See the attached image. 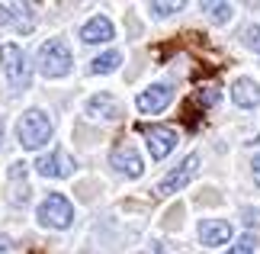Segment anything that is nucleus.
<instances>
[{
    "label": "nucleus",
    "instance_id": "nucleus-1",
    "mask_svg": "<svg viewBox=\"0 0 260 254\" xmlns=\"http://www.w3.org/2000/svg\"><path fill=\"white\" fill-rule=\"evenodd\" d=\"M19 145L23 148H42L48 138H52V119H48L42 109H29V113L19 119L16 126Z\"/></svg>",
    "mask_w": 260,
    "mask_h": 254
},
{
    "label": "nucleus",
    "instance_id": "nucleus-2",
    "mask_svg": "<svg viewBox=\"0 0 260 254\" xmlns=\"http://www.w3.org/2000/svg\"><path fill=\"white\" fill-rule=\"evenodd\" d=\"M39 71L45 77H64L71 71V48L64 39H48L39 48Z\"/></svg>",
    "mask_w": 260,
    "mask_h": 254
},
{
    "label": "nucleus",
    "instance_id": "nucleus-3",
    "mask_svg": "<svg viewBox=\"0 0 260 254\" xmlns=\"http://www.w3.org/2000/svg\"><path fill=\"white\" fill-rule=\"evenodd\" d=\"M0 65H4L7 80L16 90H26L29 87L32 71H29V62H26V55H23V48H19V45H13V42H10V45H0Z\"/></svg>",
    "mask_w": 260,
    "mask_h": 254
},
{
    "label": "nucleus",
    "instance_id": "nucleus-4",
    "mask_svg": "<svg viewBox=\"0 0 260 254\" xmlns=\"http://www.w3.org/2000/svg\"><path fill=\"white\" fill-rule=\"evenodd\" d=\"M39 222H42L45 229H68L74 222V209L71 203H68V196H61V193H48L45 203L39 206Z\"/></svg>",
    "mask_w": 260,
    "mask_h": 254
},
{
    "label": "nucleus",
    "instance_id": "nucleus-5",
    "mask_svg": "<svg viewBox=\"0 0 260 254\" xmlns=\"http://www.w3.org/2000/svg\"><path fill=\"white\" fill-rule=\"evenodd\" d=\"M196 171H199V155H186L183 161H180V167H174L171 174H167L161 184H157V193H161V196H171V193L183 190L189 180L196 177Z\"/></svg>",
    "mask_w": 260,
    "mask_h": 254
},
{
    "label": "nucleus",
    "instance_id": "nucleus-6",
    "mask_svg": "<svg viewBox=\"0 0 260 254\" xmlns=\"http://www.w3.org/2000/svg\"><path fill=\"white\" fill-rule=\"evenodd\" d=\"M142 132L148 138V151H151L154 161H164L177 148V132L171 126H142Z\"/></svg>",
    "mask_w": 260,
    "mask_h": 254
},
{
    "label": "nucleus",
    "instance_id": "nucleus-7",
    "mask_svg": "<svg viewBox=\"0 0 260 254\" xmlns=\"http://www.w3.org/2000/svg\"><path fill=\"white\" fill-rule=\"evenodd\" d=\"M0 23L10 26L13 33H32L36 29V13L29 4H0Z\"/></svg>",
    "mask_w": 260,
    "mask_h": 254
},
{
    "label": "nucleus",
    "instance_id": "nucleus-8",
    "mask_svg": "<svg viewBox=\"0 0 260 254\" xmlns=\"http://www.w3.org/2000/svg\"><path fill=\"white\" fill-rule=\"evenodd\" d=\"M174 100V90L167 87V84H154V87H148V90H142L138 94V100H135V106H138V113H161V109L167 106Z\"/></svg>",
    "mask_w": 260,
    "mask_h": 254
},
{
    "label": "nucleus",
    "instance_id": "nucleus-9",
    "mask_svg": "<svg viewBox=\"0 0 260 254\" xmlns=\"http://www.w3.org/2000/svg\"><path fill=\"white\" fill-rule=\"evenodd\" d=\"M36 171L42 177H71L74 174V161L68 151H52V155H42L36 161Z\"/></svg>",
    "mask_w": 260,
    "mask_h": 254
},
{
    "label": "nucleus",
    "instance_id": "nucleus-10",
    "mask_svg": "<svg viewBox=\"0 0 260 254\" xmlns=\"http://www.w3.org/2000/svg\"><path fill=\"white\" fill-rule=\"evenodd\" d=\"M232 238V225L222 219H206L199 222V241H203L206 248H215V245H225V241Z\"/></svg>",
    "mask_w": 260,
    "mask_h": 254
},
{
    "label": "nucleus",
    "instance_id": "nucleus-11",
    "mask_svg": "<svg viewBox=\"0 0 260 254\" xmlns=\"http://www.w3.org/2000/svg\"><path fill=\"white\" fill-rule=\"evenodd\" d=\"M113 167L122 171L125 177H142V171H145L142 158H138V151L128 148V145H119V148L113 151Z\"/></svg>",
    "mask_w": 260,
    "mask_h": 254
},
{
    "label": "nucleus",
    "instance_id": "nucleus-12",
    "mask_svg": "<svg viewBox=\"0 0 260 254\" xmlns=\"http://www.w3.org/2000/svg\"><path fill=\"white\" fill-rule=\"evenodd\" d=\"M81 39L87 45H100V42H109L113 39V23L100 13V16H93V19H87L84 23V29H81Z\"/></svg>",
    "mask_w": 260,
    "mask_h": 254
},
{
    "label": "nucleus",
    "instance_id": "nucleus-13",
    "mask_svg": "<svg viewBox=\"0 0 260 254\" xmlns=\"http://www.w3.org/2000/svg\"><path fill=\"white\" fill-rule=\"evenodd\" d=\"M232 100H235L238 106H244V109L257 106V103H260V84H254V80H247V77L235 80V87H232Z\"/></svg>",
    "mask_w": 260,
    "mask_h": 254
},
{
    "label": "nucleus",
    "instance_id": "nucleus-14",
    "mask_svg": "<svg viewBox=\"0 0 260 254\" xmlns=\"http://www.w3.org/2000/svg\"><path fill=\"white\" fill-rule=\"evenodd\" d=\"M87 113L93 119H119V103L109 94H96L87 100Z\"/></svg>",
    "mask_w": 260,
    "mask_h": 254
},
{
    "label": "nucleus",
    "instance_id": "nucleus-15",
    "mask_svg": "<svg viewBox=\"0 0 260 254\" xmlns=\"http://www.w3.org/2000/svg\"><path fill=\"white\" fill-rule=\"evenodd\" d=\"M119 62H122V55L119 52H106V55H96L93 62H90V74H109V71H116Z\"/></svg>",
    "mask_w": 260,
    "mask_h": 254
},
{
    "label": "nucleus",
    "instance_id": "nucleus-16",
    "mask_svg": "<svg viewBox=\"0 0 260 254\" xmlns=\"http://www.w3.org/2000/svg\"><path fill=\"white\" fill-rule=\"evenodd\" d=\"M254 248H257V235H254V232H247V235L238 238V245H232L228 254H254Z\"/></svg>",
    "mask_w": 260,
    "mask_h": 254
},
{
    "label": "nucleus",
    "instance_id": "nucleus-17",
    "mask_svg": "<svg viewBox=\"0 0 260 254\" xmlns=\"http://www.w3.org/2000/svg\"><path fill=\"white\" fill-rule=\"evenodd\" d=\"M206 10L212 13L215 23H228V16H232V7L228 4H206Z\"/></svg>",
    "mask_w": 260,
    "mask_h": 254
},
{
    "label": "nucleus",
    "instance_id": "nucleus-18",
    "mask_svg": "<svg viewBox=\"0 0 260 254\" xmlns=\"http://www.w3.org/2000/svg\"><path fill=\"white\" fill-rule=\"evenodd\" d=\"M244 45L260 48V26H247V29H244Z\"/></svg>",
    "mask_w": 260,
    "mask_h": 254
},
{
    "label": "nucleus",
    "instance_id": "nucleus-19",
    "mask_svg": "<svg viewBox=\"0 0 260 254\" xmlns=\"http://www.w3.org/2000/svg\"><path fill=\"white\" fill-rule=\"evenodd\" d=\"M180 7H183V4H151V10L157 16H171V13H177Z\"/></svg>",
    "mask_w": 260,
    "mask_h": 254
},
{
    "label": "nucleus",
    "instance_id": "nucleus-20",
    "mask_svg": "<svg viewBox=\"0 0 260 254\" xmlns=\"http://www.w3.org/2000/svg\"><path fill=\"white\" fill-rule=\"evenodd\" d=\"M254 180H257V187H260V155L254 158Z\"/></svg>",
    "mask_w": 260,
    "mask_h": 254
},
{
    "label": "nucleus",
    "instance_id": "nucleus-21",
    "mask_svg": "<svg viewBox=\"0 0 260 254\" xmlns=\"http://www.w3.org/2000/svg\"><path fill=\"white\" fill-rule=\"evenodd\" d=\"M142 254H161V245H151L148 251H142Z\"/></svg>",
    "mask_w": 260,
    "mask_h": 254
},
{
    "label": "nucleus",
    "instance_id": "nucleus-22",
    "mask_svg": "<svg viewBox=\"0 0 260 254\" xmlns=\"http://www.w3.org/2000/svg\"><path fill=\"white\" fill-rule=\"evenodd\" d=\"M0 142H4V123H0Z\"/></svg>",
    "mask_w": 260,
    "mask_h": 254
}]
</instances>
